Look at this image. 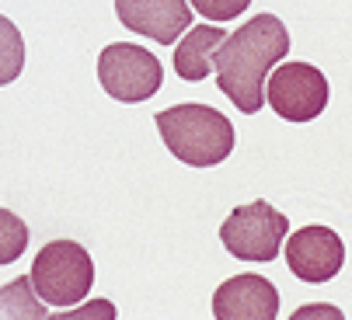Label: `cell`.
<instances>
[{"label": "cell", "instance_id": "1", "mask_svg": "<svg viewBox=\"0 0 352 320\" xmlns=\"http://www.w3.org/2000/svg\"><path fill=\"white\" fill-rule=\"evenodd\" d=\"M286 52H289V32L276 14H255L220 42V49L213 52V70L220 91L234 101L237 112L244 115L262 112L265 80Z\"/></svg>", "mask_w": 352, "mask_h": 320}, {"label": "cell", "instance_id": "2", "mask_svg": "<svg viewBox=\"0 0 352 320\" xmlns=\"http://www.w3.org/2000/svg\"><path fill=\"white\" fill-rule=\"evenodd\" d=\"M171 157L188 168H217L234 150V126L210 104H175L154 115Z\"/></svg>", "mask_w": 352, "mask_h": 320}, {"label": "cell", "instance_id": "3", "mask_svg": "<svg viewBox=\"0 0 352 320\" xmlns=\"http://www.w3.org/2000/svg\"><path fill=\"white\" fill-rule=\"evenodd\" d=\"M32 286L49 306H74L94 286V261L77 240L45 244L32 261Z\"/></svg>", "mask_w": 352, "mask_h": 320}, {"label": "cell", "instance_id": "4", "mask_svg": "<svg viewBox=\"0 0 352 320\" xmlns=\"http://www.w3.org/2000/svg\"><path fill=\"white\" fill-rule=\"evenodd\" d=\"M289 233V220L269 202L237 205L220 227V240L237 261H272Z\"/></svg>", "mask_w": 352, "mask_h": 320}, {"label": "cell", "instance_id": "5", "mask_svg": "<svg viewBox=\"0 0 352 320\" xmlns=\"http://www.w3.org/2000/svg\"><path fill=\"white\" fill-rule=\"evenodd\" d=\"M98 80H102V91L109 98L136 104L161 91L164 70H161V60L154 52H146L143 45L112 42L98 56Z\"/></svg>", "mask_w": 352, "mask_h": 320}, {"label": "cell", "instance_id": "6", "mask_svg": "<svg viewBox=\"0 0 352 320\" xmlns=\"http://www.w3.org/2000/svg\"><path fill=\"white\" fill-rule=\"evenodd\" d=\"M265 94L286 122H311L328 108V80L311 63H279L265 80Z\"/></svg>", "mask_w": 352, "mask_h": 320}, {"label": "cell", "instance_id": "7", "mask_svg": "<svg viewBox=\"0 0 352 320\" xmlns=\"http://www.w3.org/2000/svg\"><path fill=\"white\" fill-rule=\"evenodd\" d=\"M286 264L307 286L331 282L345 264V244L328 227H304L286 240Z\"/></svg>", "mask_w": 352, "mask_h": 320}, {"label": "cell", "instance_id": "8", "mask_svg": "<svg viewBox=\"0 0 352 320\" xmlns=\"http://www.w3.org/2000/svg\"><path fill=\"white\" fill-rule=\"evenodd\" d=\"M217 320H276L279 289L262 275H234L213 293Z\"/></svg>", "mask_w": 352, "mask_h": 320}, {"label": "cell", "instance_id": "9", "mask_svg": "<svg viewBox=\"0 0 352 320\" xmlns=\"http://www.w3.org/2000/svg\"><path fill=\"white\" fill-rule=\"evenodd\" d=\"M116 14L129 32L161 45L178 42V35L192 25V8L185 0H116Z\"/></svg>", "mask_w": 352, "mask_h": 320}, {"label": "cell", "instance_id": "10", "mask_svg": "<svg viewBox=\"0 0 352 320\" xmlns=\"http://www.w3.org/2000/svg\"><path fill=\"white\" fill-rule=\"evenodd\" d=\"M223 28L217 25H195V28H185V38L178 42L175 49V73L182 80H206L213 73V52L220 49L223 42Z\"/></svg>", "mask_w": 352, "mask_h": 320}, {"label": "cell", "instance_id": "11", "mask_svg": "<svg viewBox=\"0 0 352 320\" xmlns=\"http://www.w3.org/2000/svg\"><path fill=\"white\" fill-rule=\"evenodd\" d=\"M0 317L4 320H42V317H49L45 303L38 299V293H35L28 275L0 286Z\"/></svg>", "mask_w": 352, "mask_h": 320}, {"label": "cell", "instance_id": "12", "mask_svg": "<svg viewBox=\"0 0 352 320\" xmlns=\"http://www.w3.org/2000/svg\"><path fill=\"white\" fill-rule=\"evenodd\" d=\"M25 70V38L11 18L0 14V87L14 84Z\"/></svg>", "mask_w": 352, "mask_h": 320}, {"label": "cell", "instance_id": "13", "mask_svg": "<svg viewBox=\"0 0 352 320\" xmlns=\"http://www.w3.org/2000/svg\"><path fill=\"white\" fill-rule=\"evenodd\" d=\"M28 223L11 209H0V264H11L28 251Z\"/></svg>", "mask_w": 352, "mask_h": 320}, {"label": "cell", "instance_id": "14", "mask_svg": "<svg viewBox=\"0 0 352 320\" xmlns=\"http://www.w3.org/2000/svg\"><path fill=\"white\" fill-rule=\"evenodd\" d=\"M192 8L210 21H234L251 8V0H192Z\"/></svg>", "mask_w": 352, "mask_h": 320}, {"label": "cell", "instance_id": "15", "mask_svg": "<svg viewBox=\"0 0 352 320\" xmlns=\"http://www.w3.org/2000/svg\"><path fill=\"white\" fill-rule=\"evenodd\" d=\"M63 320H84V317H102V320H116V306L109 299H94V303H84L77 306L74 313H60Z\"/></svg>", "mask_w": 352, "mask_h": 320}, {"label": "cell", "instance_id": "16", "mask_svg": "<svg viewBox=\"0 0 352 320\" xmlns=\"http://www.w3.org/2000/svg\"><path fill=\"white\" fill-rule=\"evenodd\" d=\"M318 317H324V320H342L345 313H342L338 306H328V303H314V306H300V310L293 313V320H318Z\"/></svg>", "mask_w": 352, "mask_h": 320}]
</instances>
